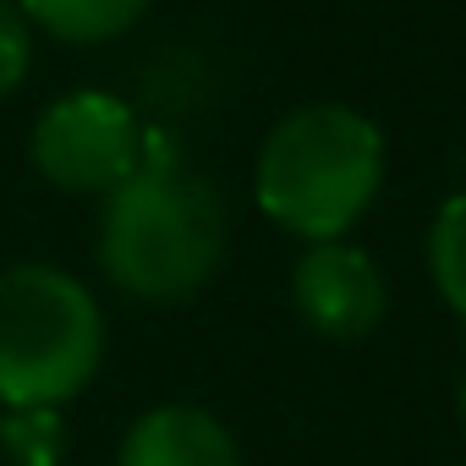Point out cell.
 Listing matches in <instances>:
<instances>
[{"mask_svg":"<svg viewBox=\"0 0 466 466\" xmlns=\"http://www.w3.org/2000/svg\"><path fill=\"white\" fill-rule=\"evenodd\" d=\"M105 357L94 291L56 264L0 269V406H61L83 395Z\"/></svg>","mask_w":466,"mask_h":466,"instance_id":"3957f363","label":"cell"},{"mask_svg":"<svg viewBox=\"0 0 466 466\" xmlns=\"http://www.w3.org/2000/svg\"><path fill=\"white\" fill-rule=\"evenodd\" d=\"M225 208L208 176L181 154L148 148L143 165L105 198L99 214V269L137 302H187L225 264Z\"/></svg>","mask_w":466,"mask_h":466,"instance_id":"6da1fadb","label":"cell"},{"mask_svg":"<svg viewBox=\"0 0 466 466\" xmlns=\"http://www.w3.org/2000/svg\"><path fill=\"white\" fill-rule=\"evenodd\" d=\"M291 302L308 319V329L329 335V340H362L379 329L390 291L379 264L351 248V242H313L297 269H291Z\"/></svg>","mask_w":466,"mask_h":466,"instance_id":"5b68a950","label":"cell"},{"mask_svg":"<svg viewBox=\"0 0 466 466\" xmlns=\"http://www.w3.org/2000/svg\"><path fill=\"white\" fill-rule=\"evenodd\" d=\"M428 275H433L444 308L466 324V192L444 198L428 225Z\"/></svg>","mask_w":466,"mask_h":466,"instance_id":"ba28073f","label":"cell"},{"mask_svg":"<svg viewBox=\"0 0 466 466\" xmlns=\"http://www.w3.org/2000/svg\"><path fill=\"white\" fill-rule=\"evenodd\" d=\"M0 450L12 466H61L66 455V422L56 406H6L0 417Z\"/></svg>","mask_w":466,"mask_h":466,"instance_id":"9c48e42d","label":"cell"},{"mask_svg":"<svg viewBox=\"0 0 466 466\" xmlns=\"http://www.w3.org/2000/svg\"><path fill=\"white\" fill-rule=\"evenodd\" d=\"M34 66V28L17 12V0H0V99L17 94Z\"/></svg>","mask_w":466,"mask_h":466,"instance_id":"30bf717a","label":"cell"},{"mask_svg":"<svg viewBox=\"0 0 466 466\" xmlns=\"http://www.w3.org/2000/svg\"><path fill=\"white\" fill-rule=\"evenodd\" d=\"M34 170L61 187V192H88V198H110L148 154L143 121L121 94L105 88H77L61 94L28 137Z\"/></svg>","mask_w":466,"mask_h":466,"instance_id":"277c9868","label":"cell"},{"mask_svg":"<svg viewBox=\"0 0 466 466\" xmlns=\"http://www.w3.org/2000/svg\"><path fill=\"white\" fill-rule=\"evenodd\" d=\"M116 466H242V450L225 433L219 417L176 400V406L143 411L127 428Z\"/></svg>","mask_w":466,"mask_h":466,"instance_id":"8992f818","label":"cell"},{"mask_svg":"<svg viewBox=\"0 0 466 466\" xmlns=\"http://www.w3.org/2000/svg\"><path fill=\"white\" fill-rule=\"evenodd\" d=\"M384 187V132L351 105H302L280 116L258 148V208L313 242H346Z\"/></svg>","mask_w":466,"mask_h":466,"instance_id":"7a4b0ae2","label":"cell"},{"mask_svg":"<svg viewBox=\"0 0 466 466\" xmlns=\"http://www.w3.org/2000/svg\"><path fill=\"white\" fill-rule=\"evenodd\" d=\"M17 12L61 45H110L148 12V0H17Z\"/></svg>","mask_w":466,"mask_h":466,"instance_id":"52a82bcc","label":"cell"},{"mask_svg":"<svg viewBox=\"0 0 466 466\" xmlns=\"http://www.w3.org/2000/svg\"><path fill=\"white\" fill-rule=\"evenodd\" d=\"M461 422H466V379H461Z\"/></svg>","mask_w":466,"mask_h":466,"instance_id":"8fae6325","label":"cell"}]
</instances>
